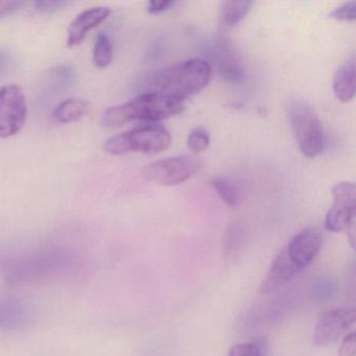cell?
I'll list each match as a JSON object with an SVG mask.
<instances>
[{
	"instance_id": "6da1fadb",
	"label": "cell",
	"mask_w": 356,
	"mask_h": 356,
	"mask_svg": "<svg viewBox=\"0 0 356 356\" xmlns=\"http://www.w3.org/2000/svg\"><path fill=\"white\" fill-rule=\"evenodd\" d=\"M211 66L205 60L191 59L158 70L149 76L152 92L162 93L184 101L201 92L211 79Z\"/></svg>"
},
{
	"instance_id": "7a4b0ae2",
	"label": "cell",
	"mask_w": 356,
	"mask_h": 356,
	"mask_svg": "<svg viewBox=\"0 0 356 356\" xmlns=\"http://www.w3.org/2000/svg\"><path fill=\"white\" fill-rule=\"evenodd\" d=\"M184 101L158 92L141 93L122 105L109 108L103 115L107 128H118L134 120L159 122L184 111Z\"/></svg>"
},
{
	"instance_id": "3957f363",
	"label": "cell",
	"mask_w": 356,
	"mask_h": 356,
	"mask_svg": "<svg viewBox=\"0 0 356 356\" xmlns=\"http://www.w3.org/2000/svg\"><path fill=\"white\" fill-rule=\"evenodd\" d=\"M68 264L59 252H41L31 255H0V272L11 284H28L58 274Z\"/></svg>"
},
{
	"instance_id": "277c9868",
	"label": "cell",
	"mask_w": 356,
	"mask_h": 356,
	"mask_svg": "<svg viewBox=\"0 0 356 356\" xmlns=\"http://www.w3.org/2000/svg\"><path fill=\"white\" fill-rule=\"evenodd\" d=\"M170 143L172 136L165 128L158 124H143L108 139L104 145V149L114 156L124 155L130 152L152 155L165 151Z\"/></svg>"
},
{
	"instance_id": "5b68a950",
	"label": "cell",
	"mask_w": 356,
	"mask_h": 356,
	"mask_svg": "<svg viewBox=\"0 0 356 356\" xmlns=\"http://www.w3.org/2000/svg\"><path fill=\"white\" fill-rule=\"evenodd\" d=\"M287 116L302 154L314 158L324 149L322 122L314 108L301 99H293L287 105Z\"/></svg>"
},
{
	"instance_id": "8992f818",
	"label": "cell",
	"mask_w": 356,
	"mask_h": 356,
	"mask_svg": "<svg viewBox=\"0 0 356 356\" xmlns=\"http://www.w3.org/2000/svg\"><path fill=\"white\" fill-rule=\"evenodd\" d=\"M201 162L193 156H177L153 162L143 168L145 178L164 186L181 184L197 174Z\"/></svg>"
},
{
	"instance_id": "52a82bcc",
	"label": "cell",
	"mask_w": 356,
	"mask_h": 356,
	"mask_svg": "<svg viewBox=\"0 0 356 356\" xmlns=\"http://www.w3.org/2000/svg\"><path fill=\"white\" fill-rule=\"evenodd\" d=\"M28 115L24 91L16 85L0 87V139L20 132Z\"/></svg>"
},
{
	"instance_id": "ba28073f",
	"label": "cell",
	"mask_w": 356,
	"mask_h": 356,
	"mask_svg": "<svg viewBox=\"0 0 356 356\" xmlns=\"http://www.w3.org/2000/svg\"><path fill=\"white\" fill-rule=\"evenodd\" d=\"M331 193L334 202L327 212L325 228L331 232L355 229V184L347 181L337 183Z\"/></svg>"
},
{
	"instance_id": "9c48e42d",
	"label": "cell",
	"mask_w": 356,
	"mask_h": 356,
	"mask_svg": "<svg viewBox=\"0 0 356 356\" xmlns=\"http://www.w3.org/2000/svg\"><path fill=\"white\" fill-rule=\"evenodd\" d=\"M355 321L354 308H333L322 312L314 330V343L320 347L333 345L346 331L352 328Z\"/></svg>"
},
{
	"instance_id": "30bf717a",
	"label": "cell",
	"mask_w": 356,
	"mask_h": 356,
	"mask_svg": "<svg viewBox=\"0 0 356 356\" xmlns=\"http://www.w3.org/2000/svg\"><path fill=\"white\" fill-rule=\"evenodd\" d=\"M322 241V232L318 228L310 227L298 233L284 248V251L302 272L318 255Z\"/></svg>"
},
{
	"instance_id": "8fae6325",
	"label": "cell",
	"mask_w": 356,
	"mask_h": 356,
	"mask_svg": "<svg viewBox=\"0 0 356 356\" xmlns=\"http://www.w3.org/2000/svg\"><path fill=\"white\" fill-rule=\"evenodd\" d=\"M111 10L107 7H95L79 14L67 30V47H76L82 43L86 35L108 19Z\"/></svg>"
},
{
	"instance_id": "7c38bea8",
	"label": "cell",
	"mask_w": 356,
	"mask_h": 356,
	"mask_svg": "<svg viewBox=\"0 0 356 356\" xmlns=\"http://www.w3.org/2000/svg\"><path fill=\"white\" fill-rule=\"evenodd\" d=\"M301 272L299 268L289 259L284 249L276 256L268 268L266 278L262 281L260 293H268L284 286L291 279Z\"/></svg>"
},
{
	"instance_id": "4fadbf2b",
	"label": "cell",
	"mask_w": 356,
	"mask_h": 356,
	"mask_svg": "<svg viewBox=\"0 0 356 356\" xmlns=\"http://www.w3.org/2000/svg\"><path fill=\"white\" fill-rule=\"evenodd\" d=\"M32 307L22 300L0 301V331L26 329L33 322Z\"/></svg>"
},
{
	"instance_id": "5bb4252c",
	"label": "cell",
	"mask_w": 356,
	"mask_h": 356,
	"mask_svg": "<svg viewBox=\"0 0 356 356\" xmlns=\"http://www.w3.org/2000/svg\"><path fill=\"white\" fill-rule=\"evenodd\" d=\"M356 90L355 58L348 60L335 72L333 78V92L341 103L353 99Z\"/></svg>"
},
{
	"instance_id": "9a60e30c",
	"label": "cell",
	"mask_w": 356,
	"mask_h": 356,
	"mask_svg": "<svg viewBox=\"0 0 356 356\" xmlns=\"http://www.w3.org/2000/svg\"><path fill=\"white\" fill-rule=\"evenodd\" d=\"M253 1H222L218 10V22L222 30H230L245 19V16L251 12Z\"/></svg>"
},
{
	"instance_id": "2e32d148",
	"label": "cell",
	"mask_w": 356,
	"mask_h": 356,
	"mask_svg": "<svg viewBox=\"0 0 356 356\" xmlns=\"http://www.w3.org/2000/svg\"><path fill=\"white\" fill-rule=\"evenodd\" d=\"M90 109L86 99L81 97H72L57 106L53 113V118L58 124H67L82 120Z\"/></svg>"
},
{
	"instance_id": "e0dca14e",
	"label": "cell",
	"mask_w": 356,
	"mask_h": 356,
	"mask_svg": "<svg viewBox=\"0 0 356 356\" xmlns=\"http://www.w3.org/2000/svg\"><path fill=\"white\" fill-rule=\"evenodd\" d=\"M113 59V44L111 39L105 33L97 37L93 47V63L97 67L106 68Z\"/></svg>"
},
{
	"instance_id": "ac0fdd59",
	"label": "cell",
	"mask_w": 356,
	"mask_h": 356,
	"mask_svg": "<svg viewBox=\"0 0 356 356\" xmlns=\"http://www.w3.org/2000/svg\"><path fill=\"white\" fill-rule=\"evenodd\" d=\"M212 186L216 189L218 197L230 207H235L238 204L239 197L236 188L229 181L216 178L212 181Z\"/></svg>"
},
{
	"instance_id": "d6986e66",
	"label": "cell",
	"mask_w": 356,
	"mask_h": 356,
	"mask_svg": "<svg viewBox=\"0 0 356 356\" xmlns=\"http://www.w3.org/2000/svg\"><path fill=\"white\" fill-rule=\"evenodd\" d=\"M209 145V133L206 129L199 127V128L193 129L189 133L188 138H187V145L193 153H202V152L206 151Z\"/></svg>"
},
{
	"instance_id": "ffe728a7",
	"label": "cell",
	"mask_w": 356,
	"mask_h": 356,
	"mask_svg": "<svg viewBox=\"0 0 356 356\" xmlns=\"http://www.w3.org/2000/svg\"><path fill=\"white\" fill-rule=\"evenodd\" d=\"M329 18L337 22H354L356 19V1H350L339 6L329 14Z\"/></svg>"
},
{
	"instance_id": "44dd1931",
	"label": "cell",
	"mask_w": 356,
	"mask_h": 356,
	"mask_svg": "<svg viewBox=\"0 0 356 356\" xmlns=\"http://www.w3.org/2000/svg\"><path fill=\"white\" fill-rule=\"evenodd\" d=\"M51 78L60 86H67L74 81V72L70 66L60 64L51 70Z\"/></svg>"
},
{
	"instance_id": "7402d4cb",
	"label": "cell",
	"mask_w": 356,
	"mask_h": 356,
	"mask_svg": "<svg viewBox=\"0 0 356 356\" xmlns=\"http://www.w3.org/2000/svg\"><path fill=\"white\" fill-rule=\"evenodd\" d=\"M229 356H264L259 346L255 343H241L233 346Z\"/></svg>"
},
{
	"instance_id": "603a6c76",
	"label": "cell",
	"mask_w": 356,
	"mask_h": 356,
	"mask_svg": "<svg viewBox=\"0 0 356 356\" xmlns=\"http://www.w3.org/2000/svg\"><path fill=\"white\" fill-rule=\"evenodd\" d=\"M66 6H68V3L63 0H38L34 3L35 9L43 14L55 13L65 8Z\"/></svg>"
},
{
	"instance_id": "cb8c5ba5",
	"label": "cell",
	"mask_w": 356,
	"mask_h": 356,
	"mask_svg": "<svg viewBox=\"0 0 356 356\" xmlns=\"http://www.w3.org/2000/svg\"><path fill=\"white\" fill-rule=\"evenodd\" d=\"M356 335L355 332L349 333L343 337L339 349V356H355Z\"/></svg>"
},
{
	"instance_id": "d4e9b609",
	"label": "cell",
	"mask_w": 356,
	"mask_h": 356,
	"mask_svg": "<svg viewBox=\"0 0 356 356\" xmlns=\"http://www.w3.org/2000/svg\"><path fill=\"white\" fill-rule=\"evenodd\" d=\"M24 1H3L0 0V18L8 17L17 13L22 8L24 7Z\"/></svg>"
},
{
	"instance_id": "484cf974",
	"label": "cell",
	"mask_w": 356,
	"mask_h": 356,
	"mask_svg": "<svg viewBox=\"0 0 356 356\" xmlns=\"http://www.w3.org/2000/svg\"><path fill=\"white\" fill-rule=\"evenodd\" d=\"M175 3L172 0H152L147 3V12L153 15H158V14L163 13V12L168 11L170 8L174 7Z\"/></svg>"
},
{
	"instance_id": "4316f807",
	"label": "cell",
	"mask_w": 356,
	"mask_h": 356,
	"mask_svg": "<svg viewBox=\"0 0 356 356\" xmlns=\"http://www.w3.org/2000/svg\"><path fill=\"white\" fill-rule=\"evenodd\" d=\"M10 56L6 51L0 49V74H3L7 70L10 64Z\"/></svg>"
}]
</instances>
